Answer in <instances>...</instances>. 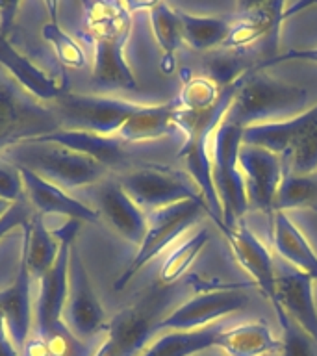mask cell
I'll list each match as a JSON object with an SVG mask.
<instances>
[{
  "instance_id": "1f68e13d",
  "label": "cell",
  "mask_w": 317,
  "mask_h": 356,
  "mask_svg": "<svg viewBox=\"0 0 317 356\" xmlns=\"http://www.w3.org/2000/svg\"><path fill=\"white\" fill-rule=\"evenodd\" d=\"M225 88L213 82L210 76H191L184 82V88L177 99L178 108L189 111L208 110L216 106L222 97Z\"/></svg>"
},
{
  "instance_id": "8992f818",
  "label": "cell",
  "mask_w": 317,
  "mask_h": 356,
  "mask_svg": "<svg viewBox=\"0 0 317 356\" xmlns=\"http://www.w3.org/2000/svg\"><path fill=\"white\" fill-rule=\"evenodd\" d=\"M117 182L147 213L184 200L202 199L199 186L188 172L165 165L130 167L128 171L119 172Z\"/></svg>"
},
{
  "instance_id": "f35d334b",
  "label": "cell",
  "mask_w": 317,
  "mask_h": 356,
  "mask_svg": "<svg viewBox=\"0 0 317 356\" xmlns=\"http://www.w3.org/2000/svg\"><path fill=\"white\" fill-rule=\"evenodd\" d=\"M0 356H19V350H17V347L8 336L2 316H0Z\"/></svg>"
},
{
  "instance_id": "8fae6325",
  "label": "cell",
  "mask_w": 317,
  "mask_h": 356,
  "mask_svg": "<svg viewBox=\"0 0 317 356\" xmlns=\"http://www.w3.org/2000/svg\"><path fill=\"white\" fill-rule=\"evenodd\" d=\"M306 4H297L293 8H286L280 0H271V2H243V19H239L236 24L230 28L225 47L227 49H247L252 44L261 43L263 50L269 52L267 60L277 56L278 33H280V24L284 19H288L293 11L304 8ZM263 61V60H261Z\"/></svg>"
},
{
  "instance_id": "83f0119b",
  "label": "cell",
  "mask_w": 317,
  "mask_h": 356,
  "mask_svg": "<svg viewBox=\"0 0 317 356\" xmlns=\"http://www.w3.org/2000/svg\"><path fill=\"white\" fill-rule=\"evenodd\" d=\"M182 24V39L195 50H210L227 43L232 24L222 17L191 15L178 10Z\"/></svg>"
},
{
  "instance_id": "f546056e",
  "label": "cell",
  "mask_w": 317,
  "mask_h": 356,
  "mask_svg": "<svg viewBox=\"0 0 317 356\" xmlns=\"http://www.w3.org/2000/svg\"><path fill=\"white\" fill-rule=\"evenodd\" d=\"M149 17L156 41L163 50V61H169V67L172 69V56L184 43L178 10L165 2H152L149 8Z\"/></svg>"
},
{
  "instance_id": "277c9868",
  "label": "cell",
  "mask_w": 317,
  "mask_h": 356,
  "mask_svg": "<svg viewBox=\"0 0 317 356\" xmlns=\"http://www.w3.org/2000/svg\"><path fill=\"white\" fill-rule=\"evenodd\" d=\"M241 136V128L222 121L210 141L211 180L222 211V222L219 225L227 227L243 221L245 211L249 208L245 177L238 163L239 147L243 143Z\"/></svg>"
},
{
  "instance_id": "7402d4cb",
  "label": "cell",
  "mask_w": 317,
  "mask_h": 356,
  "mask_svg": "<svg viewBox=\"0 0 317 356\" xmlns=\"http://www.w3.org/2000/svg\"><path fill=\"white\" fill-rule=\"evenodd\" d=\"M271 241L275 250L297 271L317 282V254L306 236L295 227L286 211H277L271 222Z\"/></svg>"
},
{
  "instance_id": "d4e9b609",
  "label": "cell",
  "mask_w": 317,
  "mask_h": 356,
  "mask_svg": "<svg viewBox=\"0 0 317 356\" xmlns=\"http://www.w3.org/2000/svg\"><path fill=\"white\" fill-rule=\"evenodd\" d=\"M217 349L228 356H263L280 353V341L273 338L266 321H252L234 328H225L216 341Z\"/></svg>"
},
{
  "instance_id": "d6986e66",
  "label": "cell",
  "mask_w": 317,
  "mask_h": 356,
  "mask_svg": "<svg viewBox=\"0 0 317 356\" xmlns=\"http://www.w3.org/2000/svg\"><path fill=\"white\" fill-rule=\"evenodd\" d=\"M273 308L278 306L297 321L311 338L317 339V306L314 300V278L300 271L282 273L277 277Z\"/></svg>"
},
{
  "instance_id": "7a4b0ae2",
  "label": "cell",
  "mask_w": 317,
  "mask_h": 356,
  "mask_svg": "<svg viewBox=\"0 0 317 356\" xmlns=\"http://www.w3.org/2000/svg\"><path fill=\"white\" fill-rule=\"evenodd\" d=\"M308 100V89L282 82L252 67L245 74L222 121L241 130L252 124L286 121L306 111Z\"/></svg>"
},
{
  "instance_id": "4dcf8cb0",
  "label": "cell",
  "mask_w": 317,
  "mask_h": 356,
  "mask_svg": "<svg viewBox=\"0 0 317 356\" xmlns=\"http://www.w3.org/2000/svg\"><path fill=\"white\" fill-rule=\"evenodd\" d=\"M208 241H210V232L206 228H202L197 234H193L191 238L186 239L184 243L178 245L177 249L167 256L163 266L160 267L158 280H160L161 286H172L177 282L178 278L193 266V261L202 252Z\"/></svg>"
},
{
  "instance_id": "836d02e7",
  "label": "cell",
  "mask_w": 317,
  "mask_h": 356,
  "mask_svg": "<svg viewBox=\"0 0 317 356\" xmlns=\"http://www.w3.org/2000/svg\"><path fill=\"white\" fill-rule=\"evenodd\" d=\"M43 38L44 41H49L54 47L56 56L60 58L63 65L72 67V69H82L86 65L83 50L65 30H61L58 21H56V15H52V21L43 26Z\"/></svg>"
},
{
  "instance_id": "4fadbf2b",
  "label": "cell",
  "mask_w": 317,
  "mask_h": 356,
  "mask_svg": "<svg viewBox=\"0 0 317 356\" xmlns=\"http://www.w3.org/2000/svg\"><path fill=\"white\" fill-rule=\"evenodd\" d=\"M238 163L245 177L249 204H254L273 222L275 217L273 204H275L278 186L282 182L286 161L282 156L275 154L271 150L241 143Z\"/></svg>"
},
{
  "instance_id": "9a60e30c",
  "label": "cell",
  "mask_w": 317,
  "mask_h": 356,
  "mask_svg": "<svg viewBox=\"0 0 317 356\" xmlns=\"http://www.w3.org/2000/svg\"><path fill=\"white\" fill-rule=\"evenodd\" d=\"M217 227L221 228V232L225 234L239 266L252 277L261 295L273 302L277 275H275L271 254L267 252L260 239L250 232L243 221H239L234 227H227V225H217Z\"/></svg>"
},
{
  "instance_id": "d590c367",
  "label": "cell",
  "mask_w": 317,
  "mask_h": 356,
  "mask_svg": "<svg viewBox=\"0 0 317 356\" xmlns=\"http://www.w3.org/2000/svg\"><path fill=\"white\" fill-rule=\"evenodd\" d=\"M288 169L297 175L317 171V132L311 134L304 143L300 145L288 161Z\"/></svg>"
},
{
  "instance_id": "ab89813d",
  "label": "cell",
  "mask_w": 317,
  "mask_h": 356,
  "mask_svg": "<svg viewBox=\"0 0 317 356\" xmlns=\"http://www.w3.org/2000/svg\"><path fill=\"white\" fill-rule=\"evenodd\" d=\"M195 356H228L227 353H222L221 349H217V347H210V349L202 350V353H199V355Z\"/></svg>"
},
{
  "instance_id": "52a82bcc",
  "label": "cell",
  "mask_w": 317,
  "mask_h": 356,
  "mask_svg": "<svg viewBox=\"0 0 317 356\" xmlns=\"http://www.w3.org/2000/svg\"><path fill=\"white\" fill-rule=\"evenodd\" d=\"M10 74L0 71V152L17 141L39 138L61 128L50 106H41Z\"/></svg>"
},
{
  "instance_id": "60d3db41",
  "label": "cell",
  "mask_w": 317,
  "mask_h": 356,
  "mask_svg": "<svg viewBox=\"0 0 317 356\" xmlns=\"http://www.w3.org/2000/svg\"><path fill=\"white\" fill-rule=\"evenodd\" d=\"M11 204H13V202H8V200L0 199V219H2L6 213H8V210L11 208Z\"/></svg>"
},
{
  "instance_id": "484cf974",
  "label": "cell",
  "mask_w": 317,
  "mask_h": 356,
  "mask_svg": "<svg viewBox=\"0 0 317 356\" xmlns=\"http://www.w3.org/2000/svg\"><path fill=\"white\" fill-rule=\"evenodd\" d=\"M21 353L22 356H95L97 349L76 338L65 323L58 321L44 332L32 330Z\"/></svg>"
},
{
  "instance_id": "3957f363",
  "label": "cell",
  "mask_w": 317,
  "mask_h": 356,
  "mask_svg": "<svg viewBox=\"0 0 317 356\" xmlns=\"http://www.w3.org/2000/svg\"><path fill=\"white\" fill-rule=\"evenodd\" d=\"M0 158L10 161L11 165L32 171L65 191L97 184L110 172L99 161L82 152L38 139H24L8 145L0 152Z\"/></svg>"
},
{
  "instance_id": "74e56055",
  "label": "cell",
  "mask_w": 317,
  "mask_h": 356,
  "mask_svg": "<svg viewBox=\"0 0 317 356\" xmlns=\"http://www.w3.org/2000/svg\"><path fill=\"white\" fill-rule=\"evenodd\" d=\"M284 61H308V63H317V47H310V49H291L284 54H277L271 60H263L260 63H256L254 69L263 71L267 67L278 65Z\"/></svg>"
},
{
  "instance_id": "30bf717a",
  "label": "cell",
  "mask_w": 317,
  "mask_h": 356,
  "mask_svg": "<svg viewBox=\"0 0 317 356\" xmlns=\"http://www.w3.org/2000/svg\"><path fill=\"white\" fill-rule=\"evenodd\" d=\"M245 286H230L225 289H213L191 297L189 300L169 312L160 323L158 332H189L216 325L221 317L241 310L249 302L243 291Z\"/></svg>"
},
{
  "instance_id": "6da1fadb",
  "label": "cell",
  "mask_w": 317,
  "mask_h": 356,
  "mask_svg": "<svg viewBox=\"0 0 317 356\" xmlns=\"http://www.w3.org/2000/svg\"><path fill=\"white\" fill-rule=\"evenodd\" d=\"M86 38L95 44L93 82L106 88L136 89L138 82L124 58L132 11L122 2H83Z\"/></svg>"
},
{
  "instance_id": "8d00e7d4",
  "label": "cell",
  "mask_w": 317,
  "mask_h": 356,
  "mask_svg": "<svg viewBox=\"0 0 317 356\" xmlns=\"http://www.w3.org/2000/svg\"><path fill=\"white\" fill-rule=\"evenodd\" d=\"M30 206L32 204L28 202L26 195L11 204L8 213L0 219V239H2V236H6V234L10 232V230H13V228H22L26 222L32 221V217L35 211H32Z\"/></svg>"
},
{
  "instance_id": "44dd1931",
  "label": "cell",
  "mask_w": 317,
  "mask_h": 356,
  "mask_svg": "<svg viewBox=\"0 0 317 356\" xmlns=\"http://www.w3.org/2000/svg\"><path fill=\"white\" fill-rule=\"evenodd\" d=\"M0 67L6 74H10L26 93H30L38 100H56L60 95L67 91L56 82L54 78L47 76L43 69L33 65L26 56H22L17 49H13L10 41L0 32Z\"/></svg>"
},
{
  "instance_id": "9c48e42d",
  "label": "cell",
  "mask_w": 317,
  "mask_h": 356,
  "mask_svg": "<svg viewBox=\"0 0 317 356\" xmlns=\"http://www.w3.org/2000/svg\"><path fill=\"white\" fill-rule=\"evenodd\" d=\"M202 210H208L204 199H193L167 206V208L156 210L152 213H147L149 228H147V234H145L143 243L139 245L133 260L128 264L121 277L117 278L113 288L117 291L124 288L138 275L139 269H143L152 258L163 252L180 234L186 232L199 219Z\"/></svg>"
},
{
  "instance_id": "2e32d148",
  "label": "cell",
  "mask_w": 317,
  "mask_h": 356,
  "mask_svg": "<svg viewBox=\"0 0 317 356\" xmlns=\"http://www.w3.org/2000/svg\"><path fill=\"white\" fill-rule=\"evenodd\" d=\"M17 169L21 171L24 195H26L28 202L32 204L33 211H38L43 217L63 216L67 219H76L82 222H99V211L89 208L80 200L72 199L71 195H67L65 189L47 182L28 169H22V167H17Z\"/></svg>"
},
{
  "instance_id": "603a6c76",
  "label": "cell",
  "mask_w": 317,
  "mask_h": 356,
  "mask_svg": "<svg viewBox=\"0 0 317 356\" xmlns=\"http://www.w3.org/2000/svg\"><path fill=\"white\" fill-rule=\"evenodd\" d=\"M177 108V100L158 106L139 104L138 110L128 117L115 136L121 138L127 145L165 138L177 130L174 121H172Z\"/></svg>"
},
{
  "instance_id": "e0dca14e",
  "label": "cell",
  "mask_w": 317,
  "mask_h": 356,
  "mask_svg": "<svg viewBox=\"0 0 317 356\" xmlns=\"http://www.w3.org/2000/svg\"><path fill=\"white\" fill-rule=\"evenodd\" d=\"M38 141H47V143L63 145L67 149L76 150L82 154L93 158L104 165L108 171L111 169H121V172L128 171L130 167V154H128V145L117 136H100V134L80 132V130H65L58 128L54 132L39 136Z\"/></svg>"
},
{
  "instance_id": "5bb4252c",
  "label": "cell",
  "mask_w": 317,
  "mask_h": 356,
  "mask_svg": "<svg viewBox=\"0 0 317 356\" xmlns=\"http://www.w3.org/2000/svg\"><path fill=\"white\" fill-rule=\"evenodd\" d=\"M317 132V104L302 111L300 115L286 119V121L252 124L243 128L241 141L245 145H254L282 156L288 163L289 158L297 152L300 145Z\"/></svg>"
},
{
  "instance_id": "f1b7e54d",
  "label": "cell",
  "mask_w": 317,
  "mask_h": 356,
  "mask_svg": "<svg viewBox=\"0 0 317 356\" xmlns=\"http://www.w3.org/2000/svg\"><path fill=\"white\" fill-rule=\"evenodd\" d=\"M295 208L317 211V171L297 175L289 171L286 165L273 210L277 213V211L295 210Z\"/></svg>"
},
{
  "instance_id": "ffe728a7",
  "label": "cell",
  "mask_w": 317,
  "mask_h": 356,
  "mask_svg": "<svg viewBox=\"0 0 317 356\" xmlns=\"http://www.w3.org/2000/svg\"><path fill=\"white\" fill-rule=\"evenodd\" d=\"M0 316L6 325L8 336L21 353L28 336L32 334V278L28 273L24 256L21 254L19 277L4 291H0Z\"/></svg>"
},
{
  "instance_id": "4316f807",
  "label": "cell",
  "mask_w": 317,
  "mask_h": 356,
  "mask_svg": "<svg viewBox=\"0 0 317 356\" xmlns=\"http://www.w3.org/2000/svg\"><path fill=\"white\" fill-rule=\"evenodd\" d=\"M225 330V325H211L200 330L189 332H163L152 339V343L139 356H195L202 350L216 347L219 334Z\"/></svg>"
},
{
  "instance_id": "ba28073f",
  "label": "cell",
  "mask_w": 317,
  "mask_h": 356,
  "mask_svg": "<svg viewBox=\"0 0 317 356\" xmlns=\"http://www.w3.org/2000/svg\"><path fill=\"white\" fill-rule=\"evenodd\" d=\"M50 106L65 130L115 136L139 104L121 99L65 91Z\"/></svg>"
},
{
  "instance_id": "cb8c5ba5",
  "label": "cell",
  "mask_w": 317,
  "mask_h": 356,
  "mask_svg": "<svg viewBox=\"0 0 317 356\" xmlns=\"http://www.w3.org/2000/svg\"><path fill=\"white\" fill-rule=\"evenodd\" d=\"M58 239L44 225V217L35 211L32 221L22 227V256L32 280H41L50 271L58 258Z\"/></svg>"
},
{
  "instance_id": "7c38bea8",
  "label": "cell",
  "mask_w": 317,
  "mask_h": 356,
  "mask_svg": "<svg viewBox=\"0 0 317 356\" xmlns=\"http://www.w3.org/2000/svg\"><path fill=\"white\" fill-rule=\"evenodd\" d=\"M61 321L76 338L89 339L100 330H106L104 310L89 282L86 266L76 245L72 243L71 258H69V293H67L65 308L61 314Z\"/></svg>"
},
{
  "instance_id": "5b68a950",
  "label": "cell",
  "mask_w": 317,
  "mask_h": 356,
  "mask_svg": "<svg viewBox=\"0 0 317 356\" xmlns=\"http://www.w3.org/2000/svg\"><path fill=\"white\" fill-rule=\"evenodd\" d=\"M171 293L152 289L117 314L106 328L108 338L95 356H139L158 334L163 308Z\"/></svg>"
},
{
  "instance_id": "e575fe53",
  "label": "cell",
  "mask_w": 317,
  "mask_h": 356,
  "mask_svg": "<svg viewBox=\"0 0 317 356\" xmlns=\"http://www.w3.org/2000/svg\"><path fill=\"white\" fill-rule=\"evenodd\" d=\"M24 197V186H22L21 171L10 161L0 158V199L8 202H17Z\"/></svg>"
},
{
  "instance_id": "ac0fdd59",
  "label": "cell",
  "mask_w": 317,
  "mask_h": 356,
  "mask_svg": "<svg viewBox=\"0 0 317 356\" xmlns=\"http://www.w3.org/2000/svg\"><path fill=\"white\" fill-rule=\"evenodd\" d=\"M99 213L130 243L141 245L149 228L147 213L127 195L117 180H106L97 189Z\"/></svg>"
},
{
  "instance_id": "d6a6232c",
  "label": "cell",
  "mask_w": 317,
  "mask_h": 356,
  "mask_svg": "<svg viewBox=\"0 0 317 356\" xmlns=\"http://www.w3.org/2000/svg\"><path fill=\"white\" fill-rule=\"evenodd\" d=\"M278 323L282 328V339H280V355L282 356H317V339H314L299 323L278 306H275Z\"/></svg>"
}]
</instances>
